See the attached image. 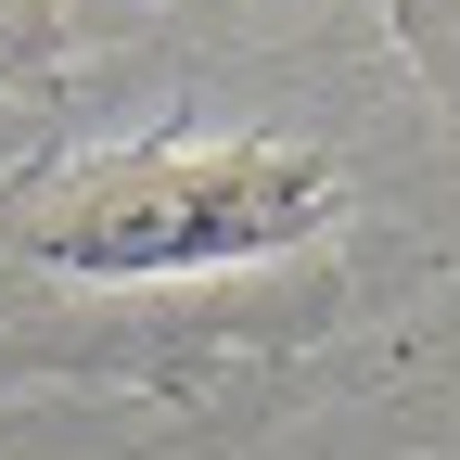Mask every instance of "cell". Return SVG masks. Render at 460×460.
Returning <instances> with one entry per match:
<instances>
[{
  "instance_id": "obj_2",
  "label": "cell",
  "mask_w": 460,
  "mask_h": 460,
  "mask_svg": "<svg viewBox=\"0 0 460 460\" xmlns=\"http://www.w3.org/2000/svg\"><path fill=\"white\" fill-rule=\"evenodd\" d=\"M51 51V0H0V65H39Z\"/></svg>"
},
{
  "instance_id": "obj_1",
  "label": "cell",
  "mask_w": 460,
  "mask_h": 460,
  "mask_svg": "<svg viewBox=\"0 0 460 460\" xmlns=\"http://www.w3.org/2000/svg\"><path fill=\"white\" fill-rule=\"evenodd\" d=\"M345 217V180L295 141H217V128H154V141H90L0 180V243L90 295H166L217 269H281Z\"/></svg>"
}]
</instances>
